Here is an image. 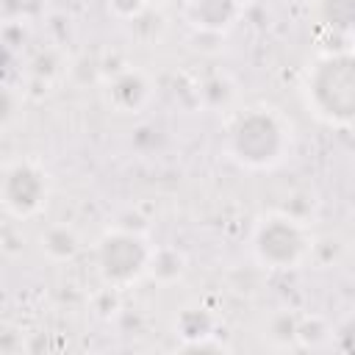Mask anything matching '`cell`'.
<instances>
[{"instance_id":"cell-1","label":"cell","mask_w":355,"mask_h":355,"mask_svg":"<svg viewBox=\"0 0 355 355\" xmlns=\"http://www.w3.org/2000/svg\"><path fill=\"white\" fill-rule=\"evenodd\" d=\"M291 144V122L266 103L239 111L225 130V155L244 172L277 169L288 158Z\"/></svg>"},{"instance_id":"cell-2","label":"cell","mask_w":355,"mask_h":355,"mask_svg":"<svg viewBox=\"0 0 355 355\" xmlns=\"http://www.w3.org/2000/svg\"><path fill=\"white\" fill-rule=\"evenodd\" d=\"M308 111L330 128H355V53H322L302 78Z\"/></svg>"},{"instance_id":"cell-3","label":"cell","mask_w":355,"mask_h":355,"mask_svg":"<svg viewBox=\"0 0 355 355\" xmlns=\"http://www.w3.org/2000/svg\"><path fill=\"white\" fill-rule=\"evenodd\" d=\"M313 233L308 222L286 208L266 211L250 230V255L266 272H294L313 252Z\"/></svg>"},{"instance_id":"cell-4","label":"cell","mask_w":355,"mask_h":355,"mask_svg":"<svg viewBox=\"0 0 355 355\" xmlns=\"http://www.w3.org/2000/svg\"><path fill=\"white\" fill-rule=\"evenodd\" d=\"M153 247L155 244H150L144 230L125 225L108 227L94 244V263L100 280L114 288H130L133 283L144 280Z\"/></svg>"},{"instance_id":"cell-5","label":"cell","mask_w":355,"mask_h":355,"mask_svg":"<svg viewBox=\"0 0 355 355\" xmlns=\"http://www.w3.org/2000/svg\"><path fill=\"white\" fill-rule=\"evenodd\" d=\"M50 191H53L50 172L39 161L17 158L6 164L3 178H0V202L11 219L28 222L39 216L47 208Z\"/></svg>"},{"instance_id":"cell-6","label":"cell","mask_w":355,"mask_h":355,"mask_svg":"<svg viewBox=\"0 0 355 355\" xmlns=\"http://www.w3.org/2000/svg\"><path fill=\"white\" fill-rule=\"evenodd\" d=\"M103 97L116 114H139L153 100V80L139 67H119L108 75Z\"/></svg>"},{"instance_id":"cell-7","label":"cell","mask_w":355,"mask_h":355,"mask_svg":"<svg viewBox=\"0 0 355 355\" xmlns=\"http://www.w3.org/2000/svg\"><path fill=\"white\" fill-rule=\"evenodd\" d=\"M241 11H244L241 0H189L186 19L191 22L194 31L225 36L239 22Z\"/></svg>"},{"instance_id":"cell-8","label":"cell","mask_w":355,"mask_h":355,"mask_svg":"<svg viewBox=\"0 0 355 355\" xmlns=\"http://www.w3.org/2000/svg\"><path fill=\"white\" fill-rule=\"evenodd\" d=\"M186 269H189V258L183 250L172 244H155L147 266V280H153L155 286H175L183 280Z\"/></svg>"},{"instance_id":"cell-9","label":"cell","mask_w":355,"mask_h":355,"mask_svg":"<svg viewBox=\"0 0 355 355\" xmlns=\"http://www.w3.org/2000/svg\"><path fill=\"white\" fill-rule=\"evenodd\" d=\"M39 250L50 263H67L80 252V233L67 222H55L39 236Z\"/></svg>"},{"instance_id":"cell-10","label":"cell","mask_w":355,"mask_h":355,"mask_svg":"<svg viewBox=\"0 0 355 355\" xmlns=\"http://www.w3.org/2000/svg\"><path fill=\"white\" fill-rule=\"evenodd\" d=\"M316 19L327 36H355V0H316Z\"/></svg>"},{"instance_id":"cell-11","label":"cell","mask_w":355,"mask_h":355,"mask_svg":"<svg viewBox=\"0 0 355 355\" xmlns=\"http://www.w3.org/2000/svg\"><path fill=\"white\" fill-rule=\"evenodd\" d=\"M216 330V316L200 305H189L175 316V336H178V347H186L191 341H200L205 336H214Z\"/></svg>"},{"instance_id":"cell-12","label":"cell","mask_w":355,"mask_h":355,"mask_svg":"<svg viewBox=\"0 0 355 355\" xmlns=\"http://www.w3.org/2000/svg\"><path fill=\"white\" fill-rule=\"evenodd\" d=\"M330 344H333V324L324 316H319V313L300 316L297 347H302V349H330Z\"/></svg>"},{"instance_id":"cell-13","label":"cell","mask_w":355,"mask_h":355,"mask_svg":"<svg viewBox=\"0 0 355 355\" xmlns=\"http://www.w3.org/2000/svg\"><path fill=\"white\" fill-rule=\"evenodd\" d=\"M297 324H300V316L294 311H275L266 322L263 336L275 349H288V347H297Z\"/></svg>"},{"instance_id":"cell-14","label":"cell","mask_w":355,"mask_h":355,"mask_svg":"<svg viewBox=\"0 0 355 355\" xmlns=\"http://www.w3.org/2000/svg\"><path fill=\"white\" fill-rule=\"evenodd\" d=\"M233 94H236V86H233V80L225 78V75L208 78V80L202 83V89H200V97H202V103H205L208 108H225V105H230Z\"/></svg>"},{"instance_id":"cell-15","label":"cell","mask_w":355,"mask_h":355,"mask_svg":"<svg viewBox=\"0 0 355 355\" xmlns=\"http://www.w3.org/2000/svg\"><path fill=\"white\" fill-rule=\"evenodd\" d=\"M105 8L116 22H136L147 14L150 0H105Z\"/></svg>"},{"instance_id":"cell-16","label":"cell","mask_w":355,"mask_h":355,"mask_svg":"<svg viewBox=\"0 0 355 355\" xmlns=\"http://www.w3.org/2000/svg\"><path fill=\"white\" fill-rule=\"evenodd\" d=\"M330 349L355 355V313L344 316V319L333 327V344H330Z\"/></svg>"},{"instance_id":"cell-17","label":"cell","mask_w":355,"mask_h":355,"mask_svg":"<svg viewBox=\"0 0 355 355\" xmlns=\"http://www.w3.org/2000/svg\"><path fill=\"white\" fill-rule=\"evenodd\" d=\"M42 8L39 0H3V14L8 22H22L28 17H33Z\"/></svg>"},{"instance_id":"cell-18","label":"cell","mask_w":355,"mask_h":355,"mask_svg":"<svg viewBox=\"0 0 355 355\" xmlns=\"http://www.w3.org/2000/svg\"><path fill=\"white\" fill-rule=\"evenodd\" d=\"M180 352H230V344L222 341V333H214V336H205L200 341H191L186 347H178Z\"/></svg>"},{"instance_id":"cell-19","label":"cell","mask_w":355,"mask_h":355,"mask_svg":"<svg viewBox=\"0 0 355 355\" xmlns=\"http://www.w3.org/2000/svg\"><path fill=\"white\" fill-rule=\"evenodd\" d=\"M119 291L122 288H114V286H105L97 297H94V311L100 316H114L119 311Z\"/></svg>"},{"instance_id":"cell-20","label":"cell","mask_w":355,"mask_h":355,"mask_svg":"<svg viewBox=\"0 0 355 355\" xmlns=\"http://www.w3.org/2000/svg\"><path fill=\"white\" fill-rule=\"evenodd\" d=\"M166 3H172V0H150V6H166Z\"/></svg>"},{"instance_id":"cell-21","label":"cell","mask_w":355,"mask_h":355,"mask_svg":"<svg viewBox=\"0 0 355 355\" xmlns=\"http://www.w3.org/2000/svg\"><path fill=\"white\" fill-rule=\"evenodd\" d=\"M241 3H244V6H247V3H255V0H241Z\"/></svg>"}]
</instances>
